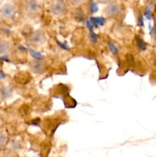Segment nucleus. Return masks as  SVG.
Wrapping results in <instances>:
<instances>
[{"label": "nucleus", "instance_id": "nucleus-9", "mask_svg": "<svg viewBox=\"0 0 156 157\" xmlns=\"http://www.w3.org/2000/svg\"><path fill=\"white\" fill-rule=\"evenodd\" d=\"M28 51H29V53H30V55H32V56L35 59H37V60L44 59V56L41 53V52H37V51L34 50V49H32V48H29Z\"/></svg>", "mask_w": 156, "mask_h": 157}, {"label": "nucleus", "instance_id": "nucleus-22", "mask_svg": "<svg viewBox=\"0 0 156 157\" xmlns=\"http://www.w3.org/2000/svg\"><path fill=\"white\" fill-rule=\"evenodd\" d=\"M139 25H140L141 26H143L144 25V24H143V18H142V16H140V18H139Z\"/></svg>", "mask_w": 156, "mask_h": 157}, {"label": "nucleus", "instance_id": "nucleus-10", "mask_svg": "<svg viewBox=\"0 0 156 157\" xmlns=\"http://www.w3.org/2000/svg\"><path fill=\"white\" fill-rule=\"evenodd\" d=\"M136 41L138 47H139V48L140 49V50L145 51V49H146V44H145V42L140 38V37L138 36V35L136 36Z\"/></svg>", "mask_w": 156, "mask_h": 157}, {"label": "nucleus", "instance_id": "nucleus-20", "mask_svg": "<svg viewBox=\"0 0 156 157\" xmlns=\"http://www.w3.org/2000/svg\"><path fill=\"white\" fill-rule=\"evenodd\" d=\"M150 32H151V36L155 37L156 38V29H154V28H152V29H150Z\"/></svg>", "mask_w": 156, "mask_h": 157}, {"label": "nucleus", "instance_id": "nucleus-25", "mask_svg": "<svg viewBox=\"0 0 156 157\" xmlns=\"http://www.w3.org/2000/svg\"><path fill=\"white\" fill-rule=\"evenodd\" d=\"M4 157H10V156H4Z\"/></svg>", "mask_w": 156, "mask_h": 157}, {"label": "nucleus", "instance_id": "nucleus-19", "mask_svg": "<svg viewBox=\"0 0 156 157\" xmlns=\"http://www.w3.org/2000/svg\"><path fill=\"white\" fill-rule=\"evenodd\" d=\"M6 142V136L2 133H0V145H3Z\"/></svg>", "mask_w": 156, "mask_h": 157}, {"label": "nucleus", "instance_id": "nucleus-7", "mask_svg": "<svg viewBox=\"0 0 156 157\" xmlns=\"http://www.w3.org/2000/svg\"><path fill=\"white\" fill-rule=\"evenodd\" d=\"M11 44L6 40H0V55H6L10 51Z\"/></svg>", "mask_w": 156, "mask_h": 157}, {"label": "nucleus", "instance_id": "nucleus-4", "mask_svg": "<svg viewBox=\"0 0 156 157\" xmlns=\"http://www.w3.org/2000/svg\"><path fill=\"white\" fill-rule=\"evenodd\" d=\"M66 11V6L61 1H57L51 6V12L54 15L57 16H63L65 15Z\"/></svg>", "mask_w": 156, "mask_h": 157}, {"label": "nucleus", "instance_id": "nucleus-6", "mask_svg": "<svg viewBox=\"0 0 156 157\" xmlns=\"http://www.w3.org/2000/svg\"><path fill=\"white\" fill-rule=\"evenodd\" d=\"M26 9L29 14L35 15L39 12L40 6L38 2L35 1V0H30L29 2H28L27 5H26Z\"/></svg>", "mask_w": 156, "mask_h": 157}, {"label": "nucleus", "instance_id": "nucleus-17", "mask_svg": "<svg viewBox=\"0 0 156 157\" xmlns=\"http://www.w3.org/2000/svg\"><path fill=\"white\" fill-rule=\"evenodd\" d=\"M86 25H87V29L90 31H93V29H94V25H93V22L90 21V19H88L86 21Z\"/></svg>", "mask_w": 156, "mask_h": 157}, {"label": "nucleus", "instance_id": "nucleus-27", "mask_svg": "<svg viewBox=\"0 0 156 157\" xmlns=\"http://www.w3.org/2000/svg\"><path fill=\"white\" fill-rule=\"evenodd\" d=\"M0 150H1V149H0Z\"/></svg>", "mask_w": 156, "mask_h": 157}, {"label": "nucleus", "instance_id": "nucleus-13", "mask_svg": "<svg viewBox=\"0 0 156 157\" xmlns=\"http://www.w3.org/2000/svg\"><path fill=\"white\" fill-rule=\"evenodd\" d=\"M89 38H90V41L93 43H96L98 41V35L95 33L93 31H90V33H89Z\"/></svg>", "mask_w": 156, "mask_h": 157}, {"label": "nucleus", "instance_id": "nucleus-12", "mask_svg": "<svg viewBox=\"0 0 156 157\" xmlns=\"http://www.w3.org/2000/svg\"><path fill=\"white\" fill-rule=\"evenodd\" d=\"M90 11H91L92 13H96L99 10V7H98V5L93 0H90Z\"/></svg>", "mask_w": 156, "mask_h": 157}, {"label": "nucleus", "instance_id": "nucleus-1", "mask_svg": "<svg viewBox=\"0 0 156 157\" xmlns=\"http://www.w3.org/2000/svg\"><path fill=\"white\" fill-rule=\"evenodd\" d=\"M46 38L44 33L41 30H38L32 33L29 36V41L34 45H41L45 41Z\"/></svg>", "mask_w": 156, "mask_h": 157}, {"label": "nucleus", "instance_id": "nucleus-21", "mask_svg": "<svg viewBox=\"0 0 156 157\" xmlns=\"http://www.w3.org/2000/svg\"><path fill=\"white\" fill-rule=\"evenodd\" d=\"M99 3H102V4H107V3L110 2L113 0H96Z\"/></svg>", "mask_w": 156, "mask_h": 157}, {"label": "nucleus", "instance_id": "nucleus-23", "mask_svg": "<svg viewBox=\"0 0 156 157\" xmlns=\"http://www.w3.org/2000/svg\"><path fill=\"white\" fill-rule=\"evenodd\" d=\"M5 78H6V75H5V74L3 73L2 71H0V79H4Z\"/></svg>", "mask_w": 156, "mask_h": 157}, {"label": "nucleus", "instance_id": "nucleus-14", "mask_svg": "<svg viewBox=\"0 0 156 157\" xmlns=\"http://www.w3.org/2000/svg\"><path fill=\"white\" fill-rule=\"evenodd\" d=\"M85 1L86 0H70V2L73 6H78L85 2Z\"/></svg>", "mask_w": 156, "mask_h": 157}, {"label": "nucleus", "instance_id": "nucleus-11", "mask_svg": "<svg viewBox=\"0 0 156 157\" xmlns=\"http://www.w3.org/2000/svg\"><path fill=\"white\" fill-rule=\"evenodd\" d=\"M107 44H108L109 49H110V52H111L112 53L114 54V55H118V54H119V48H118L117 46H116V44L113 42V41H108Z\"/></svg>", "mask_w": 156, "mask_h": 157}, {"label": "nucleus", "instance_id": "nucleus-2", "mask_svg": "<svg viewBox=\"0 0 156 157\" xmlns=\"http://www.w3.org/2000/svg\"><path fill=\"white\" fill-rule=\"evenodd\" d=\"M29 68L35 74H41L45 71L46 64L42 60H32L28 64Z\"/></svg>", "mask_w": 156, "mask_h": 157}, {"label": "nucleus", "instance_id": "nucleus-24", "mask_svg": "<svg viewBox=\"0 0 156 157\" xmlns=\"http://www.w3.org/2000/svg\"><path fill=\"white\" fill-rule=\"evenodd\" d=\"M19 49H21V50H26V48L24 47H23V46H19V48H18Z\"/></svg>", "mask_w": 156, "mask_h": 157}, {"label": "nucleus", "instance_id": "nucleus-26", "mask_svg": "<svg viewBox=\"0 0 156 157\" xmlns=\"http://www.w3.org/2000/svg\"><path fill=\"white\" fill-rule=\"evenodd\" d=\"M40 157H42V156H40Z\"/></svg>", "mask_w": 156, "mask_h": 157}, {"label": "nucleus", "instance_id": "nucleus-15", "mask_svg": "<svg viewBox=\"0 0 156 157\" xmlns=\"http://www.w3.org/2000/svg\"><path fill=\"white\" fill-rule=\"evenodd\" d=\"M2 92H3V96L9 97L10 95H12V90L9 88V87H5V88L2 90Z\"/></svg>", "mask_w": 156, "mask_h": 157}, {"label": "nucleus", "instance_id": "nucleus-16", "mask_svg": "<svg viewBox=\"0 0 156 157\" xmlns=\"http://www.w3.org/2000/svg\"><path fill=\"white\" fill-rule=\"evenodd\" d=\"M145 16L146 17V18H148V19H151V16H152V15H151V9H150V8L148 7V6L146 8V9H145Z\"/></svg>", "mask_w": 156, "mask_h": 157}, {"label": "nucleus", "instance_id": "nucleus-8", "mask_svg": "<svg viewBox=\"0 0 156 157\" xmlns=\"http://www.w3.org/2000/svg\"><path fill=\"white\" fill-rule=\"evenodd\" d=\"M90 19L93 22L95 28H97L98 26L104 25L106 23V18L103 17H91Z\"/></svg>", "mask_w": 156, "mask_h": 157}, {"label": "nucleus", "instance_id": "nucleus-18", "mask_svg": "<svg viewBox=\"0 0 156 157\" xmlns=\"http://www.w3.org/2000/svg\"><path fill=\"white\" fill-rule=\"evenodd\" d=\"M58 44V45L60 46V48H61L62 49H64V50H66V51H69L70 50V48H69V46L67 45V44H66L65 43H62L61 42V41H57Z\"/></svg>", "mask_w": 156, "mask_h": 157}, {"label": "nucleus", "instance_id": "nucleus-5", "mask_svg": "<svg viewBox=\"0 0 156 157\" xmlns=\"http://www.w3.org/2000/svg\"><path fill=\"white\" fill-rule=\"evenodd\" d=\"M15 9L12 5L6 4L1 9L0 15L4 18H11L15 15Z\"/></svg>", "mask_w": 156, "mask_h": 157}, {"label": "nucleus", "instance_id": "nucleus-3", "mask_svg": "<svg viewBox=\"0 0 156 157\" xmlns=\"http://www.w3.org/2000/svg\"><path fill=\"white\" fill-rule=\"evenodd\" d=\"M121 12V7L118 3H112L107 6L104 9V14L108 17H114L119 15Z\"/></svg>", "mask_w": 156, "mask_h": 157}]
</instances>
